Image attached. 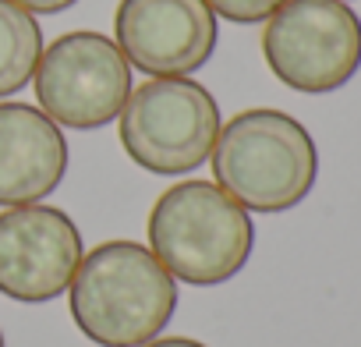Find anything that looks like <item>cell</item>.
<instances>
[{
	"mask_svg": "<svg viewBox=\"0 0 361 347\" xmlns=\"http://www.w3.org/2000/svg\"><path fill=\"white\" fill-rule=\"evenodd\" d=\"M43 57V29L15 0H0V99L22 92Z\"/></svg>",
	"mask_w": 361,
	"mask_h": 347,
	"instance_id": "cell-10",
	"label": "cell"
},
{
	"mask_svg": "<svg viewBox=\"0 0 361 347\" xmlns=\"http://www.w3.org/2000/svg\"><path fill=\"white\" fill-rule=\"evenodd\" d=\"M142 347H206V343H199V340H192V336H156V340H149V343H142Z\"/></svg>",
	"mask_w": 361,
	"mask_h": 347,
	"instance_id": "cell-13",
	"label": "cell"
},
{
	"mask_svg": "<svg viewBox=\"0 0 361 347\" xmlns=\"http://www.w3.org/2000/svg\"><path fill=\"white\" fill-rule=\"evenodd\" d=\"M0 347H4V333H0Z\"/></svg>",
	"mask_w": 361,
	"mask_h": 347,
	"instance_id": "cell-14",
	"label": "cell"
},
{
	"mask_svg": "<svg viewBox=\"0 0 361 347\" xmlns=\"http://www.w3.org/2000/svg\"><path fill=\"white\" fill-rule=\"evenodd\" d=\"M18 8H25L29 15H61L68 8H75L78 0H15Z\"/></svg>",
	"mask_w": 361,
	"mask_h": 347,
	"instance_id": "cell-12",
	"label": "cell"
},
{
	"mask_svg": "<svg viewBox=\"0 0 361 347\" xmlns=\"http://www.w3.org/2000/svg\"><path fill=\"white\" fill-rule=\"evenodd\" d=\"M220 22L206 0H121L114 43L149 78H188L209 64Z\"/></svg>",
	"mask_w": 361,
	"mask_h": 347,
	"instance_id": "cell-7",
	"label": "cell"
},
{
	"mask_svg": "<svg viewBox=\"0 0 361 347\" xmlns=\"http://www.w3.org/2000/svg\"><path fill=\"white\" fill-rule=\"evenodd\" d=\"M32 85L39 110L54 124L96 131L124 110L131 96V64L110 36L78 29L43 47Z\"/></svg>",
	"mask_w": 361,
	"mask_h": 347,
	"instance_id": "cell-6",
	"label": "cell"
},
{
	"mask_svg": "<svg viewBox=\"0 0 361 347\" xmlns=\"http://www.w3.org/2000/svg\"><path fill=\"white\" fill-rule=\"evenodd\" d=\"M216 185L248 213H287L319 181V149L308 128L273 106H252L220 124L209 152Z\"/></svg>",
	"mask_w": 361,
	"mask_h": 347,
	"instance_id": "cell-2",
	"label": "cell"
},
{
	"mask_svg": "<svg viewBox=\"0 0 361 347\" xmlns=\"http://www.w3.org/2000/svg\"><path fill=\"white\" fill-rule=\"evenodd\" d=\"M121 117V145L149 174L180 178L199 170L220 135V106L195 78H149L131 89Z\"/></svg>",
	"mask_w": 361,
	"mask_h": 347,
	"instance_id": "cell-4",
	"label": "cell"
},
{
	"mask_svg": "<svg viewBox=\"0 0 361 347\" xmlns=\"http://www.w3.org/2000/svg\"><path fill=\"white\" fill-rule=\"evenodd\" d=\"M149 252L173 280L220 287L234 280L255 248L252 213L216 181H177L149 209Z\"/></svg>",
	"mask_w": 361,
	"mask_h": 347,
	"instance_id": "cell-3",
	"label": "cell"
},
{
	"mask_svg": "<svg viewBox=\"0 0 361 347\" xmlns=\"http://www.w3.org/2000/svg\"><path fill=\"white\" fill-rule=\"evenodd\" d=\"M262 57L294 92H336L361 71V18L347 0H283L266 18Z\"/></svg>",
	"mask_w": 361,
	"mask_h": 347,
	"instance_id": "cell-5",
	"label": "cell"
},
{
	"mask_svg": "<svg viewBox=\"0 0 361 347\" xmlns=\"http://www.w3.org/2000/svg\"><path fill=\"white\" fill-rule=\"evenodd\" d=\"M206 4L213 8L216 18L224 22H234V25H259L266 22L283 0H206Z\"/></svg>",
	"mask_w": 361,
	"mask_h": 347,
	"instance_id": "cell-11",
	"label": "cell"
},
{
	"mask_svg": "<svg viewBox=\"0 0 361 347\" xmlns=\"http://www.w3.org/2000/svg\"><path fill=\"white\" fill-rule=\"evenodd\" d=\"M68 174V138L39 106L0 103V206H32Z\"/></svg>",
	"mask_w": 361,
	"mask_h": 347,
	"instance_id": "cell-9",
	"label": "cell"
},
{
	"mask_svg": "<svg viewBox=\"0 0 361 347\" xmlns=\"http://www.w3.org/2000/svg\"><path fill=\"white\" fill-rule=\"evenodd\" d=\"M82 231L57 206H11L0 213V294L43 305L71 287L82 262Z\"/></svg>",
	"mask_w": 361,
	"mask_h": 347,
	"instance_id": "cell-8",
	"label": "cell"
},
{
	"mask_svg": "<svg viewBox=\"0 0 361 347\" xmlns=\"http://www.w3.org/2000/svg\"><path fill=\"white\" fill-rule=\"evenodd\" d=\"M71 319L99 347H142L177 312V280L138 241H103L82 255L68 287Z\"/></svg>",
	"mask_w": 361,
	"mask_h": 347,
	"instance_id": "cell-1",
	"label": "cell"
}]
</instances>
